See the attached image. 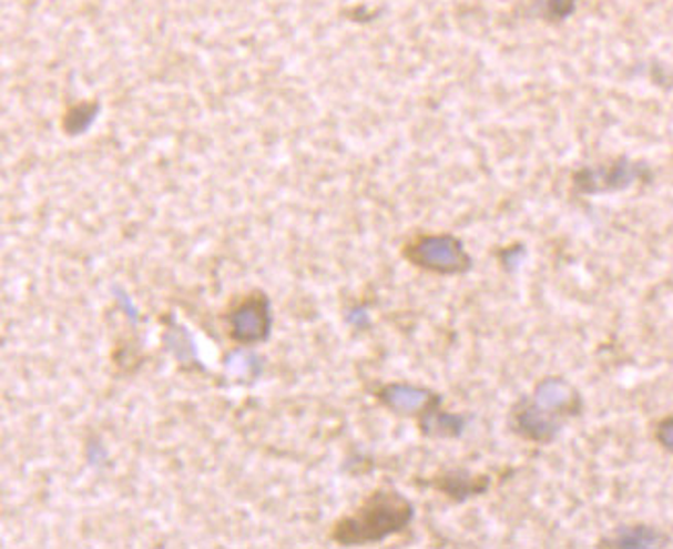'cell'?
Listing matches in <instances>:
<instances>
[{
    "label": "cell",
    "mask_w": 673,
    "mask_h": 549,
    "mask_svg": "<svg viewBox=\"0 0 673 549\" xmlns=\"http://www.w3.org/2000/svg\"><path fill=\"white\" fill-rule=\"evenodd\" d=\"M415 519V505L398 490H377L360 507L334 525L332 539L338 546L355 548L386 541L401 533Z\"/></svg>",
    "instance_id": "obj_1"
},
{
    "label": "cell",
    "mask_w": 673,
    "mask_h": 549,
    "mask_svg": "<svg viewBox=\"0 0 673 549\" xmlns=\"http://www.w3.org/2000/svg\"><path fill=\"white\" fill-rule=\"evenodd\" d=\"M404 257L416 268L439 276H458L472 268V257L453 235H420L404 247Z\"/></svg>",
    "instance_id": "obj_2"
},
{
    "label": "cell",
    "mask_w": 673,
    "mask_h": 549,
    "mask_svg": "<svg viewBox=\"0 0 673 549\" xmlns=\"http://www.w3.org/2000/svg\"><path fill=\"white\" fill-rule=\"evenodd\" d=\"M230 336L235 344L256 346L271 338L274 327L273 303L264 291L242 296L227 315Z\"/></svg>",
    "instance_id": "obj_3"
},
{
    "label": "cell",
    "mask_w": 673,
    "mask_h": 549,
    "mask_svg": "<svg viewBox=\"0 0 673 549\" xmlns=\"http://www.w3.org/2000/svg\"><path fill=\"white\" fill-rule=\"evenodd\" d=\"M377 399L398 416H418V418L430 408L443 404L441 395L410 383H387L377 392Z\"/></svg>",
    "instance_id": "obj_4"
},
{
    "label": "cell",
    "mask_w": 673,
    "mask_h": 549,
    "mask_svg": "<svg viewBox=\"0 0 673 549\" xmlns=\"http://www.w3.org/2000/svg\"><path fill=\"white\" fill-rule=\"evenodd\" d=\"M513 424L521 437L542 445L552 443L562 430V418L533 404L531 397L517 404V408L513 409Z\"/></svg>",
    "instance_id": "obj_5"
},
{
    "label": "cell",
    "mask_w": 673,
    "mask_h": 549,
    "mask_svg": "<svg viewBox=\"0 0 673 549\" xmlns=\"http://www.w3.org/2000/svg\"><path fill=\"white\" fill-rule=\"evenodd\" d=\"M646 171L643 165H634L629 161L616 163L608 170H585L577 175V185L588 192V194H598V192H612V190H622L629 187L632 182L645 177Z\"/></svg>",
    "instance_id": "obj_6"
},
{
    "label": "cell",
    "mask_w": 673,
    "mask_h": 549,
    "mask_svg": "<svg viewBox=\"0 0 673 549\" xmlns=\"http://www.w3.org/2000/svg\"><path fill=\"white\" fill-rule=\"evenodd\" d=\"M531 401L538 404L540 408L552 411L559 418L577 416L581 409V395L569 380L560 379V377L540 380L538 387L533 389Z\"/></svg>",
    "instance_id": "obj_7"
},
{
    "label": "cell",
    "mask_w": 673,
    "mask_h": 549,
    "mask_svg": "<svg viewBox=\"0 0 673 549\" xmlns=\"http://www.w3.org/2000/svg\"><path fill=\"white\" fill-rule=\"evenodd\" d=\"M429 484L435 490L443 492L445 496H449L458 502H463L472 496L487 492L490 488V478L470 474V471H463V469H453V471H443V474L435 476Z\"/></svg>",
    "instance_id": "obj_8"
},
{
    "label": "cell",
    "mask_w": 673,
    "mask_h": 549,
    "mask_svg": "<svg viewBox=\"0 0 673 549\" xmlns=\"http://www.w3.org/2000/svg\"><path fill=\"white\" fill-rule=\"evenodd\" d=\"M466 424H468V420H466L463 416L443 411V409H441V404L435 406V408H430L429 411H425V414L418 418V426H420V430H422L427 437H461Z\"/></svg>",
    "instance_id": "obj_9"
},
{
    "label": "cell",
    "mask_w": 673,
    "mask_h": 549,
    "mask_svg": "<svg viewBox=\"0 0 673 549\" xmlns=\"http://www.w3.org/2000/svg\"><path fill=\"white\" fill-rule=\"evenodd\" d=\"M667 543V537L663 536L657 529L646 527V525H636V527H624L620 529L616 536L610 541H605L603 546L610 548H661Z\"/></svg>",
    "instance_id": "obj_10"
},
{
    "label": "cell",
    "mask_w": 673,
    "mask_h": 549,
    "mask_svg": "<svg viewBox=\"0 0 673 549\" xmlns=\"http://www.w3.org/2000/svg\"><path fill=\"white\" fill-rule=\"evenodd\" d=\"M165 344L170 348V353L177 358V363L182 365H198V354L194 339L187 334L186 327L182 325H170L167 334H165Z\"/></svg>",
    "instance_id": "obj_11"
},
{
    "label": "cell",
    "mask_w": 673,
    "mask_h": 549,
    "mask_svg": "<svg viewBox=\"0 0 673 549\" xmlns=\"http://www.w3.org/2000/svg\"><path fill=\"white\" fill-rule=\"evenodd\" d=\"M98 112H100V105L98 103H81V105H74L71 108L67 115H64V130L69 132V134H83L86 132L91 124L95 122V118H98Z\"/></svg>",
    "instance_id": "obj_12"
},
{
    "label": "cell",
    "mask_w": 673,
    "mask_h": 549,
    "mask_svg": "<svg viewBox=\"0 0 673 549\" xmlns=\"http://www.w3.org/2000/svg\"><path fill=\"white\" fill-rule=\"evenodd\" d=\"M657 440L663 449L673 453V418L661 420L657 426Z\"/></svg>",
    "instance_id": "obj_13"
},
{
    "label": "cell",
    "mask_w": 673,
    "mask_h": 549,
    "mask_svg": "<svg viewBox=\"0 0 673 549\" xmlns=\"http://www.w3.org/2000/svg\"><path fill=\"white\" fill-rule=\"evenodd\" d=\"M115 293H118V301L124 305V309L129 311L126 315H129L130 319H132V324H139V313L134 309V305H132V301H130V296L126 293H122V291H118L115 288Z\"/></svg>",
    "instance_id": "obj_14"
},
{
    "label": "cell",
    "mask_w": 673,
    "mask_h": 549,
    "mask_svg": "<svg viewBox=\"0 0 673 549\" xmlns=\"http://www.w3.org/2000/svg\"><path fill=\"white\" fill-rule=\"evenodd\" d=\"M348 324L357 325V327H365V325H369V319H367V313L363 309H355L348 313Z\"/></svg>",
    "instance_id": "obj_15"
}]
</instances>
